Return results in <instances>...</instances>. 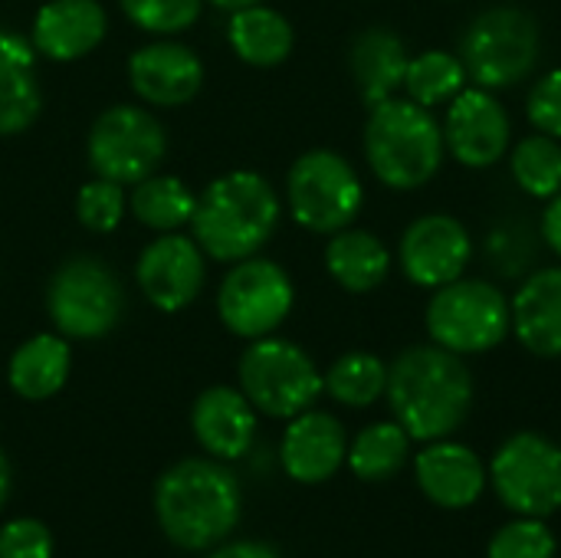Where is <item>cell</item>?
I'll list each match as a JSON object with an SVG mask.
<instances>
[{"label": "cell", "instance_id": "cell-1", "mask_svg": "<svg viewBox=\"0 0 561 558\" xmlns=\"http://www.w3.org/2000/svg\"><path fill=\"white\" fill-rule=\"evenodd\" d=\"M473 375L463 355L440 345H411L388 365L385 398L411 441L454 437L473 408Z\"/></svg>", "mask_w": 561, "mask_h": 558}, {"label": "cell", "instance_id": "cell-2", "mask_svg": "<svg viewBox=\"0 0 561 558\" xmlns=\"http://www.w3.org/2000/svg\"><path fill=\"white\" fill-rule=\"evenodd\" d=\"M243 510L240 483L214 457L171 464L154 483V516L164 539L184 553H207L237 529Z\"/></svg>", "mask_w": 561, "mask_h": 558}, {"label": "cell", "instance_id": "cell-3", "mask_svg": "<svg viewBox=\"0 0 561 558\" xmlns=\"http://www.w3.org/2000/svg\"><path fill=\"white\" fill-rule=\"evenodd\" d=\"M279 194L256 171H227L210 181L191 214V237L217 263L256 257L279 227Z\"/></svg>", "mask_w": 561, "mask_h": 558}, {"label": "cell", "instance_id": "cell-4", "mask_svg": "<svg viewBox=\"0 0 561 558\" xmlns=\"http://www.w3.org/2000/svg\"><path fill=\"white\" fill-rule=\"evenodd\" d=\"M447 145L437 115L408 95L371 105L365 122V158L391 191H417L437 178Z\"/></svg>", "mask_w": 561, "mask_h": 558}, {"label": "cell", "instance_id": "cell-5", "mask_svg": "<svg viewBox=\"0 0 561 558\" xmlns=\"http://www.w3.org/2000/svg\"><path fill=\"white\" fill-rule=\"evenodd\" d=\"M457 56L470 76V86L490 92L513 89L526 82L542 59L539 20L516 3L486 7L463 26Z\"/></svg>", "mask_w": 561, "mask_h": 558}, {"label": "cell", "instance_id": "cell-6", "mask_svg": "<svg viewBox=\"0 0 561 558\" xmlns=\"http://www.w3.org/2000/svg\"><path fill=\"white\" fill-rule=\"evenodd\" d=\"M424 326L431 342L454 355L493 352L513 332L510 296L490 280L460 276L431 293Z\"/></svg>", "mask_w": 561, "mask_h": 558}, {"label": "cell", "instance_id": "cell-7", "mask_svg": "<svg viewBox=\"0 0 561 558\" xmlns=\"http://www.w3.org/2000/svg\"><path fill=\"white\" fill-rule=\"evenodd\" d=\"M240 391L256 408V414L289 421L309 411L325 391L322 372L296 342L286 339H253L237 365Z\"/></svg>", "mask_w": 561, "mask_h": 558}, {"label": "cell", "instance_id": "cell-8", "mask_svg": "<svg viewBox=\"0 0 561 558\" xmlns=\"http://www.w3.org/2000/svg\"><path fill=\"white\" fill-rule=\"evenodd\" d=\"M286 201L302 230L332 237L355 224L365 204V187L348 158L329 148H312L293 161L286 174Z\"/></svg>", "mask_w": 561, "mask_h": 558}, {"label": "cell", "instance_id": "cell-9", "mask_svg": "<svg viewBox=\"0 0 561 558\" xmlns=\"http://www.w3.org/2000/svg\"><path fill=\"white\" fill-rule=\"evenodd\" d=\"M125 309V289L112 266L95 257L66 260L46 289V312L59 335L92 342L108 335Z\"/></svg>", "mask_w": 561, "mask_h": 558}, {"label": "cell", "instance_id": "cell-10", "mask_svg": "<svg viewBox=\"0 0 561 558\" xmlns=\"http://www.w3.org/2000/svg\"><path fill=\"white\" fill-rule=\"evenodd\" d=\"M486 474L493 493L513 516L549 520L561 510V447L546 434L519 431L506 437Z\"/></svg>", "mask_w": 561, "mask_h": 558}, {"label": "cell", "instance_id": "cell-11", "mask_svg": "<svg viewBox=\"0 0 561 558\" xmlns=\"http://www.w3.org/2000/svg\"><path fill=\"white\" fill-rule=\"evenodd\" d=\"M296 289L289 273L263 257H247L230 266L217 289V316L237 339L273 335L293 312Z\"/></svg>", "mask_w": 561, "mask_h": 558}, {"label": "cell", "instance_id": "cell-12", "mask_svg": "<svg viewBox=\"0 0 561 558\" xmlns=\"http://www.w3.org/2000/svg\"><path fill=\"white\" fill-rule=\"evenodd\" d=\"M85 151L99 178H108L128 187L158 171L168 151V135H164V125L148 109L112 105L92 122Z\"/></svg>", "mask_w": 561, "mask_h": 558}, {"label": "cell", "instance_id": "cell-13", "mask_svg": "<svg viewBox=\"0 0 561 558\" xmlns=\"http://www.w3.org/2000/svg\"><path fill=\"white\" fill-rule=\"evenodd\" d=\"M473 260V237L454 214L434 210L411 220L398 240V266L421 289H440L460 276Z\"/></svg>", "mask_w": 561, "mask_h": 558}, {"label": "cell", "instance_id": "cell-14", "mask_svg": "<svg viewBox=\"0 0 561 558\" xmlns=\"http://www.w3.org/2000/svg\"><path fill=\"white\" fill-rule=\"evenodd\" d=\"M444 145L454 161L470 171L500 164L513 148V118L496 92L467 86L444 115Z\"/></svg>", "mask_w": 561, "mask_h": 558}, {"label": "cell", "instance_id": "cell-15", "mask_svg": "<svg viewBox=\"0 0 561 558\" xmlns=\"http://www.w3.org/2000/svg\"><path fill=\"white\" fill-rule=\"evenodd\" d=\"M135 280L145 299L161 309V312H181L187 309L207 280V253L197 247L194 237L184 234H161L151 240L138 263H135Z\"/></svg>", "mask_w": 561, "mask_h": 558}, {"label": "cell", "instance_id": "cell-16", "mask_svg": "<svg viewBox=\"0 0 561 558\" xmlns=\"http://www.w3.org/2000/svg\"><path fill=\"white\" fill-rule=\"evenodd\" d=\"M348 457V434L342 421L329 411H302L289 418V428L279 444V464L289 480L316 487L332 480Z\"/></svg>", "mask_w": 561, "mask_h": 558}, {"label": "cell", "instance_id": "cell-17", "mask_svg": "<svg viewBox=\"0 0 561 558\" xmlns=\"http://www.w3.org/2000/svg\"><path fill=\"white\" fill-rule=\"evenodd\" d=\"M128 82L141 102L158 109H174L201 92L204 62L191 46L174 39H158L131 53Z\"/></svg>", "mask_w": 561, "mask_h": 558}, {"label": "cell", "instance_id": "cell-18", "mask_svg": "<svg viewBox=\"0 0 561 558\" xmlns=\"http://www.w3.org/2000/svg\"><path fill=\"white\" fill-rule=\"evenodd\" d=\"M414 480L434 506L467 510L483 497L490 474L473 447L444 437L424 444V451L414 457Z\"/></svg>", "mask_w": 561, "mask_h": 558}, {"label": "cell", "instance_id": "cell-19", "mask_svg": "<svg viewBox=\"0 0 561 558\" xmlns=\"http://www.w3.org/2000/svg\"><path fill=\"white\" fill-rule=\"evenodd\" d=\"M108 33V16L99 0H46L30 30V43L53 62L89 56Z\"/></svg>", "mask_w": 561, "mask_h": 558}, {"label": "cell", "instance_id": "cell-20", "mask_svg": "<svg viewBox=\"0 0 561 558\" xmlns=\"http://www.w3.org/2000/svg\"><path fill=\"white\" fill-rule=\"evenodd\" d=\"M191 428L197 444L214 460H240L256 437V408L247 401L240 388L214 385L197 395L191 408Z\"/></svg>", "mask_w": 561, "mask_h": 558}, {"label": "cell", "instance_id": "cell-21", "mask_svg": "<svg viewBox=\"0 0 561 558\" xmlns=\"http://www.w3.org/2000/svg\"><path fill=\"white\" fill-rule=\"evenodd\" d=\"M513 335L539 358H561V266H539L526 273L510 299Z\"/></svg>", "mask_w": 561, "mask_h": 558}, {"label": "cell", "instance_id": "cell-22", "mask_svg": "<svg viewBox=\"0 0 561 558\" xmlns=\"http://www.w3.org/2000/svg\"><path fill=\"white\" fill-rule=\"evenodd\" d=\"M43 109L36 49L16 30L0 26V138L26 132Z\"/></svg>", "mask_w": 561, "mask_h": 558}, {"label": "cell", "instance_id": "cell-23", "mask_svg": "<svg viewBox=\"0 0 561 558\" xmlns=\"http://www.w3.org/2000/svg\"><path fill=\"white\" fill-rule=\"evenodd\" d=\"M408 62H411V53L404 39L388 26L362 30L348 49V69L355 79V89L368 109L385 99H394L404 89Z\"/></svg>", "mask_w": 561, "mask_h": 558}, {"label": "cell", "instance_id": "cell-24", "mask_svg": "<svg viewBox=\"0 0 561 558\" xmlns=\"http://www.w3.org/2000/svg\"><path fill=\"white\" fill-rule=\"evenodd\" d=\"M72 368V349L66 335L39 332L16 345L7 365V382L23 401H49L62 391Z\"/></svg>", "mask_w": 561, "mask_h": 558}, {"label": "cell", "instance_id": "cell-25", "mask_svg": "<svg viewBox=\"0 0 561 558\" xmlns=\"http://www.w3.org/2000/svg\"><path fill=\"white\" fill-rule=\"evenodd\" d=\"M325 270L345 293H371L391 273V250L371 230L345 227L325 243Z\"/></svg>", "mask_w": 561, "mask_h": 558}, {"label": "cell", "instance_id": "cell-26", "mask_svg": "<svg viewBox=\"0 0 561 558\" xmlns=\"http://www.w3.org/2000/svg\"><path fill=\"white\" fill-rule=\"evenodd\" d=\"M227 39L247 66H260V69L286 62L296 46L293 23L266 3L233 10L227 23Z\"/></svg>", "mask_w": 561, "mask_h": 558}, {"label": "cell", "instance_id": "cell-27", "mask_svg": "<svg viewBox=\"0 0 561 558\" xmlns=\"http://www.w3.org/2000/svg\"><path fill=\"white\" fill-rule=\"evenodd\" d=\"M411 460V434L398 421H375L348 441V470L365 483H385L398 477Z\"/></svg>", "mask_w": 561, "mask_h": 558}, {"label": "cell", "instance_id": "cell-28", "mask_svg": "<svg viewBox=\"0 0 561 558\" xmlns=\"http://www.w3.org/2000/svg\"><path fill=\"white\" fill-rule=\"evenodd\" d=\"M197 194L174 174H148L138 184H131L128 207L138 224L158 230V234H174L184 224H191Z\"/></svg>", "mask_w": 561, "mask_h": 558}, {"label": "cell", "instance_id": "cell-29", "mask_svg": "<svg viewBox=\"0 0 561 558\" xmlns=\"http://www.w3.org/2000/svg\"><path fill=\"white\" fill-rule=\"evenodd\" d=\"M470 86V76L457 53L450 49H424L411 56L404 72V95L424 109H447L463 89Z\"/></svg>", "mask_w": 561, "mask_h": 558}, {"label": "cell", "instance_id": "cell-30", "mask_svg": "<svg viewBox=\"0 0 561 558\" xmlns=\"http://www.w3.org/2000/svg\"><path fill=\"white\" fill-rule=\"evenodd\" d=\"M325 395L345 408H371L385 398L388 388V365L371 352H345L332 362L322 375Z\"/></svg>", "mask_w": 561, "mask_h": 558}, {"label": "cell", "instance_id": "cell-31", "mask_svg": "<svg viewBox=\"0 0 561 558\" xmlns=\"http://www.w3.org/2000/svg\"><path fill=\"white\" fill-rule=\"evenodd\" d=\"M510 174L516 187L536 201H552L561 191V141L552 135H526L510 151Z\"/></svg>", "mask_w": 561, "mask_h": 558}, {"label": "cell", "instance_id": "cell-32", "mask_svg": "<svg viewBox=\"0 0 561 558\" xmlns=\"http://www.w3.org/2000/svg\"><path fill=\"white\" fill-rule=\"evenodd\" d=\"M559 543L546 520L516 516L500 526L486 546V558H556Z\"/></svg>", "mask_w": 561, "mask_h": 558}, {"label": "cell", "instance_id": "cell-33", "mask_svg": "<svg viewBox=\"0 0 561 558\" xmlns=\"http://www.w3.org/2000/svg\"><path fill=\"white\" fill-rule=\"evenodd\" d=\"M125 210H128V194H125V184L118 181L95 174L76 194V217L92 234H112L122 224Z\"/></svg>", "mask_w": 561, "mask_h": 558}, {"label": "cell", "instance_id": "cell-34", "mask_svg": "<svg viewBox=\"0 0 561 558\" xmlns=\"http://www.w3.org/2000/svg\"><path fill=\"white\" fill-rule=\"evenodd\" d=\"M122 13L145 33L174 36L197 23L204 0H118Z\"/></svg>", "mask_w": 561, "mask_h": 558}, {"label": "cell", "instance_id": "cell-35", "mask_svg": "<svg viewBox=\"0 0 561 558\" xmlns=\"http://www.w3.org/2000/svg\"><path fill=\"white\" fill-rule=\"evenodd\" d=\"M533 240H536V237H533L529 227L519 224V220L493 227V234H490V240H486V257H490L493 270L503 273V276H510V280H513V276L533 273V270H529V266H533V257H536V243H533Z\"/></svg>", "mask_w": 561, "mask_h": 558}, {"label": "cell", "instance_id": "cell-36", "mask_svg": "<svg viewBox=\"0 0 561 558\" xmlns=\"http://www.w3.org/2000/svg\"><path fill=\"white\" fill-rule=\"evenodd\" d=\"M53 533L33 516L10 520L0 529V558H53Z\"/></svg>", "mask_w": 561, "mask_h": 558}, {"label": "cell", "instance_id": "cell-37", "mask_svg": "<svg viewBox=\"0 0 561 558\" xmlns=\"http://www.w3.org/2000/svg\"><path fill=\"white\" fill-rule=\"evenodd\" d=\"M526 115L536 132L552 135L561 141V66L542 72L526 99Z\"/></svg>", "mask_w": 561, "mask_h": 558}, {"label": "cell", "instance_id": "cell-38", "mask_svg": "<svg viewBox=\"0 0 561 558\" xmlns=\"http://www.w3.org/2000/svg\"><path fill=\"white\" fill-rule=\"evenodd\" d=\"M539 237L561 260V191L552 201H546V210H542V220H539Z\"/></svg>", "mask_w": 561, "mask_h": 558}, {"label": "cell", "instance_id": "cell-39", "mask_svg": "<svg viewBox=\"0 0 561 558\" xmlns=\"http://www.w3.org/2000/svg\"><path fill=\"white\" fill-rule=\"evenodd\" d=\"M207 558H279V553L270 549L266 543L240 539V543H220V546L207 549Z\"/></svg>", "mask_w": 561, "mask_h": 558}, {"label": "cell", "instance_id": "cell-40", "mask_svg": "<svg viewBox=\"0 0 561 558\" xmlns=\"http://www.w3.org/2000/svg\"><path fill=\"white\" fill-rule=\"evenodd\" d=\"M10 487H13L10 460H7V454L0 451V510H3V506H7V500H10Z\"/></svg>", "mask_w": 561, "mask_h": 558}, {"label": "cell", "instance_id": "cell-41", "mask_svg": "<svg viewBox=\"0 0 561 558\" xmlns=\"http://www.w3.org/2000/svg\"><path fill=\"white\" fill-rule=\"evenodd\" d=\"M210 3L227 10V13H233V10H243V7H253V3H263V0H210Z\"/></svg>", "mask_w": 561, "mask_h": 558}, {"label": "cell", "instance_id": "cell-42", "mask_svg": "<svg viewBox=\"0 0 561 558\" xmlns=\"http://www.w3.org/2000/svg\"><path fill=\"white\" fill-rule=\"evenodd\" d=\"M559 447H561V441H559Z\"/></svg>", "mask_w": 561, "mask_h": 558}]
</instances>
